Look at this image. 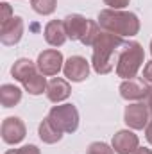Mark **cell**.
Here are the masks:
<instances>
[{
    "label": "cell",
    "mask_w": 152,
    "mask_h": 154,
    "mask_svg": "<svg viewBox=\"0 0 152 154\" xmlns=\"http://www.w3.org/2000/svg\"><path fill=\"white\" fill-rule=\"evenodd\" d=\"M123 43H125L123 38L118 34L108 32L104 29L99 32V36L93 43V56H91V65H93V70L97 74L104 75V74H109L113 70Z\"/></svg>",
    "instance_id": "obj_1"
},
{
    "label": "cell",
    "mask_w": 152,
    "mask_h": 154,
    "mask_svg": "<svg viewBox=\"0 0 152 154\" xmlns=\"http://www.w3.org/2000/svg\"><path fill=\"white\" fill-rule=\"evenodd\" d=\"M99 25L118 36H136L140 31V20L134 13L122 11V9H102L99 13Z\"/></svg>",
    "instance_id": "obj_2"
},
{
    "label": "cell",
    "mask_w": 152,
    "mask_h": 154,
    "mask_svg": "<svg viewBox=\"0 0 152 154\" xmlns=\"http://www.w3.org/2000/svg\"><path fill=\"white\" fill-rule=\"evenodd\" d=\"M143 59H145L143 47L138 41H125L116 59V75L122 77L123 81L136 77L138 70L143 65Z\"/></svg>",
    "instance_id": "obj_3"
},
{
    "label": "cell",
    "mask_w": 152,
    "mask_h": 154,
    "mask_svg": "<svg viewBox=\"0 0 152 154\" xmlns=\"http://www.w3.org/2000/svg\"><path fill=\"white\" fill-rule=\"evenodd\" d=\"M48 118L63 133H75L79 127V111L74 104L54 106L48 113Z\"/></svg>",
    "instance_id": "obj_4"
},
{
    "label": "cell",
    "mask_w": 152,
    "mask_h": 154,
    "mask_svg": "<svg viewBox=\"0 0 152 154\" xmlns=\"http://www.w3.org/2000/svg\"><path fill=\"white\" fill-rule=\"evenodd\" d=\"M36 65H38L39 74H43L45 77L57 75V74L63 70V66H65V59H63V54H61L59 50H56V48H47V50H43L38 56Z\"/></svg>",
    "instance_id": "obj_5"
},
{
    "label": "cell",
    "mask_w": 152,
    "mask_h": 154,
    "mask_svg": "<svg viewBox=\"0 0 152 154\" xmlns=\"http://www.w3.org/2000/svg\"><path fill=\"white\" fill-rule=\"evenodd\" d=\"M152 86H149V82L145 79L140 77H132V79H125L120 84V95L125 100H143L149 97Z\"/></svg>",
    "instance_id": "obj_6"
},
{
    "label": "cell",
    "mask_w": 152,
    "mask_h": 154,
    "mask_svg": "<svg viewBox=\"0 0 152 154\" xmlns=\"http://www.w3.org/2000/svg\"><path fill=\"white\" fill-rule=\"evenodd\" d=\"M150 120V111L145 102H134L129 104L123 111V122L131 129H145Z\"/></svg>",
    "instance_id": "obj_7"
},
{
    "label": "cell",
    "mask_w": 152,
    "mask_h": 154,
    "mask_svg": "<svg viewBox=\"0 0 152 154\" xmlns=\"http://www.w3.org/2000/svg\"><path fill=\"white\" fill-rule=\"evenodd\" d=\"M63 22H65L66 34L72 41H84V38L90 34L91 23H93V20H88L82 14H68Z\"/></svg>",
    "instance_id": "obj_8"
},
{
    "label": "cell",
    "mask_w": 152,
    "mask_h": 154,
    "mask_svg": "<svg viewBox=\"0 0 152 154\" xmlns=\"http://www.w3.org/2000/svg\"><path fill=\"white\" fill-rule=\"evenodd\" d=\"M2 140L9 145H14V143H20L25 134H27V129H25V124L22 122V118L18 116H7L4 122H2Z\"/></svg>",
    "instance_id": "obj_9"
},
{
    "label": "cell",
    "mask_w": 152,
    "mask_h": 154,
    "mask_svg": "<svg viewBox=\"0 0 152 154\" xmlns=\"http://www.w3.org/2000/svg\"><path fill=\"white\" fill-rule=\"evenodd\" d=\"M63 72H65V77L68 81L81 82V81L88 79V75H90V63L82 56H72L65 61Z\"/></svg>",
    "instance_id": "obj_10"
},
{
    "label": "cell",
    "mask_w": 152,
    "mask_h": 154,
    "mask_svg": "<svg viewBox=\"0 0 152 154\" xmlns=\"http://www.w3.org/2000/svg\"><path fill=\"white\" fill-rule=\"evenodd\" d=\"M111 147L114 149L116 154H132L138 147H140V140L138 136L129 131V129H122L118 131L111 140Z\"/></svg>",
    "instance_id": "obj_11"
},
{
    "label": "cell",
    "mask_w": 152,
    "mask_h": 154,
    "mask_svg": "<svg viewBox=\"0 0 152 154\" xmlns=\"http://www.w3.org/2000/svg\"><path fill=\"white\" fill-rule=\"evenodd\" d=\"M23 36V20L20 16H13L9 22L0 25V41L7 47L16 45Z\"/></svg>",
    "instance_id": "obj_12"
},
{
    "label": "cell",
    "mask_w": 152,
    "mask_h": 154,
    "mask_svg": "<svg viewBox=\"0 0 152 154\" xmlns=\"http://www.w3.org/2000/svg\"><path fill=\"white\" fill-rule=\"evenodd\" d=\"M47 99L50 100V102H63V100H66L68 97H70V93H72V88H70V82L66 81V79H63V77H54L50 82H48V86H47Z\"/></svg>",
    "instance_id": "obj_13"
},
{
    "label": "cell",
    "mask_w": 152,
    "mask_h": 154,
    "mask_svg": "<svg viewBox=\"0 0 152 154\" xmlns=\"http://www.w3.org/2000/svg\"><path fill=\"white\" fill-rule=\"evenodd\" d=\"M45 41L52 47H61L65 45V41L68 39L66 29H65V22L63 20H52L45 25Z\"/></svg>",
    "instance_id": "obj_14"
},
{
    "label": "cell",
    "mask_w": 152,
    "mask_h": 154,
    "mask_svg": "<svg viewBox=\"0 0 152 154\" xmlns=\"http://www.w3.org/2000/svg\"><path fill=\"white\" fill-rule=\"evenodd\" d=\"M38 72H39L38 65H36V63H32L31 59H25V57H22V59L14 61V65L11 66V75L14 77L16 81H20L22 84H23L27 79H31L32 75H36Z\"/></svg>",
    "instance_id": "obj_15"
},
{
    "label": "cell",
    "mask_w": 152,
    "mask_h": 154,
    "mask_svg": "<svg viewBox=\"0 0 152 154\" xmlns=\"http://www.w3.org/2000/svg\"><path fill=\"white\" fill-rule=\"evenodd\" d=\"M38 134H39V138H41V142H45V143H57L63 138V131H59L48 116L39 124Z\"/></svg>",
    "instance_id": "obj_16"
},
{
    "label": "cell",
    "mask_w": 152,
    "mask_h": 154,
    "mask_svg": "<svg viewBox=\"0 0 152 154\" xmlns=\"http://www.w3.org/2000/svg\"><path fill=\"white\" fill-rule=\"evenodd\" d=\"M22 100V90L14 84H2L0 88V102L4 108H13Z\"/></svg>",
    "instance_id": "obj_17"
},
{
    "label": "cell",
    "mask_w": 152,
    "mask_h": 154,
    "mask_svg": "<svg viewBox=\"0 0 152 154\" xmlns=\"http://www.w3.org/2000/svg\"><path fill=\"white\" fill-rule=\"evenodd\" d=\"M47 86H48V82H47V79L43 74H36V75H32L31 79H27L25 82H23V88H25V91L27 93H31V95H41L43 91H47Z\"/></svg>",
    "instance_id": "obj_18"
},
{
    "label": "cell",
    "mask_w": 152,
    "mask_h": 154,
    "mask_svg": "<svg viewBox=\"0 0 152 154\" xmlns=\"http://www.w3.org/2000/svg\"><path fill=\"white\" fill-rule=\"evenodd\" d=\"M31 5L32 9L38 13V14H43V16H48L56 11V5H57V0H31Z\"/></svg>",
    "instance_id": "obj_19"
},
{
    "label": "cell",
    "mask_w": 152,
    "mask_h": 154,
    "mask_svg": "<svg viewBox=\"0 0 152 154\" xmlns=\"http://www.w3.org/2000/svg\"><path fill=\"white\" fill-rule=\"evenodd\" d=\"M86 154H114V149L104 142H93V143H90Z\"/></svg>",
    "instance_id": "obj_20"
},
{
    "label": "cell",
    "mask_w": 152,
    "mask_h": 154,
    "mask_svg": "<svg viewBox=\"0 0 152 154\" xmlns=\"http://www.w3.org/2000/svg\"><path fill=\"white\" fill-rule=\"evenodd\" d=\"M0 9H2V14H0V25H2V23L9 22L13 18V9H11V5L7 2H2L0 4Z\"/></svg>",
    "instance_id": "obj_21"
},
{
    "label": "cell",
    "mask_w": 152,
    "mask_h": 154,
    "mask_svg": "<svg viewBox=\"0 0 152 154\" xmlns=\"http://www.w3.org/2000/svg\"><path fill=\"white\" fill-rule=\"evenodd\" d=\"M131 0H104L106 5H109V9H123L129 5Z\"/></svg>",
    "instance_id": "obj_22"
},
{
    "label": "cell",
    "mask_w": 152,
    "mask_h": 154,
    "mask_svg": "<svg viewBox=\"0 0 152 154\" xmlns=\"http://www.w3.org/2000/svg\"><path fill=\"white\" fill-rule=\"evenodd\" d=\"M16 152L18 154H41L36 145H23V147L16 149Z\"/></svg>",
    "instance_id": "obj_23"
},
{
    "label": "cell",
    "mask_w": 152,
    "mask_h": 154,
    "mask_svg": "<svg viewBox=\"0 0 152 154\" xmlns=\"http://www.w3.org/2000/svg\"><path fill=\"white\" fill-rule=\"evenodd\" d=\"M143 79L149 84H152V59L149 63H145V66H143Z\"/></svg>",
    "instance_id": "obj_24"
},
{
    "label": "cell",
    "mask_w": 152,
    "mask_h": 154,
    "mask_svg": "<svg viewBox=\"0 0 152 154\" xmlns=\"http://www.w3.org/2000/svg\"><path fill=\"white\" fill-rule=\"evenodd\" d=\"M145 138L152 145V116H150V120H149V124H147V127H145Z\"/></svg>",
    "instance_id": "obj_25"
},
{
    "label": "cell",
    "mask_w": 152,
    "mask_h": 154,
    "mask_svg": "<svg viewBox=\"0 0 152 154\" xmlns=\"http://www.w3.org/2000/svg\"><path fill=\"white\" fill-rule=\"evenodd\" d=\"M132 154H152V151L150 149H147V147H138Z\"/></svg>",
    "instance_id": "obj_26"
},
{
    "label": "cell",
    "mask_w": 152,
    "mask_h": 154,
    "mask_svg": "<svg viewBox=\"0 0 152 154\" xmlns=\"http://www.w3.org/2000/svg\"><path fill=\"white\" fill-rule=\"evenodd\" d=\"M147 106H149V111H150V115H152V90H150V93H149V97H147Z\"/></svg>",
    "instance_id": "obj_27"
},
{
    "label": "cell",
    "mask_w": 152,
    "mask_h": 154,
    "mask_svg": "<svg viewBox=\"0 0 152 154\" xmlns=\"http://www.w3.org/2000/svg\"><path fill=\"white\" fill-rule=\"evenodd\" d=\"M5 154H18V152H16V149H11V151H7Z\"/></svg>",
    "instance_id": "obj_28"
},
{
    "label": "cell",
    "mask_w": 152,
    "mask_h": 154,
    "mask_svg": "<svg viewBox=\"0 0 152 154\" xmlns=\"http://www.w3.org/2000/svg\"><path fill=\"white\" fill-rule=\"evenodd\" d=\"M150 54H152V41H150Z\"/></svg>",
    "instance_id": "obj_29"
}]
</instances>
